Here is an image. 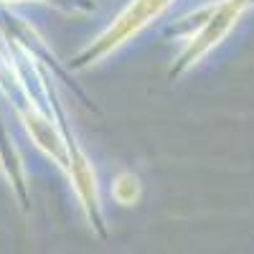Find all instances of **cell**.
I'll use <instances>...</instances> for the list:
<instances>
[{"label":"cell","mask_w":254,"mask_h":254,"mask_svg":"<svg viewBox=\"0 0 254 254\" xmlns=\"http://www.w3.org/2000/svg\"><path fill=\"white\" fill-rule=\"evenodd\" d=\"M168 0H140L135 8L127 10V15L122 18V23L115 28V33H110L107 44H112V38H120V36H127L130 31H137L142 23H147V18H153Z\"/></svg>","instance_id":"6da1fadb"}]
</instances>
